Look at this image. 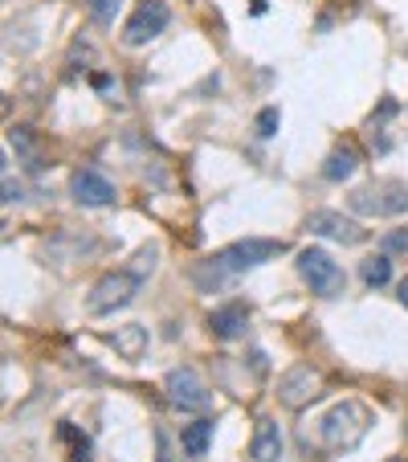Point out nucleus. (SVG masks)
<instances>
[{
    "instance_id": "obj_18",
    "label": "nucleus",
    "mask_w": 408,
    "mask_h": 462,
    "mask_svg": "<svg viewBox=\"0 0 408 462\" xmlns=\"http://www.w3.org/2000/svg\"><path fill=\"white\" fill-rule=\"evenodd\" d=\"M118 9H123V0H87V12L98 25H115Z\"/></svg>"
},
{
    "instance_id": "obj_20",
    "label": "nucleus",
    "mask_w": 408,
    "mask_h": 462,
    "mask_svg": "<svg viewBox=\"0 0 408 462\" xmlns=\"http://www.w3.org/2000/svg\"><path fill=\"white\" fill-rule=\"evenodd\" d=\"M62 438H70V442H74V458H70V462H87L90 442H87V438H78V434H74V426H70V421H65V426H62Z\"/></svg>"
},
{
    "instance_id": "obj_1",
    "label": "nucleus",
    "mask_w": 408,
    "mask_h": 462,
    "mask_svg": "<svg viewBox=\"0 0 408 462\" xmlns=\"http://www.w3.org/2000/svg\"><path fill=\"white\" fill-rule=\"evenodd\" d=\"M282 250H286V242H269V237H246V242H233V246L216 250L213 258L196 266V282H200L204 290L221 287V282H229L233 274H241V270L278 258Z\"/></svg>"
},
{
    "instance_id": "obj_9",
    "label": "nucleus",
    "mask_w": 408,
    "mask_h": 462,
    "mask_svg": "<svg viewBox=\"0 0 408 462\" xmlns=\"http://www.w3.org/2000/svg\"><path fill=\"white\" fill-rule=\"evenodd\" d=\"M70 196L87 209H102V204H115V184L98 168H82V173L70 176Z\"/></svg>"
},
{
    "instance_id": "obj_2",
    "label": "nucleus",
    "mask_w": 408,
    "mask_h": 462,
    "mask_svg": "<svg viewBox=\"0 0 408 462\" xmlns=\"http://www.w3.org/2000/svg\"><path fill=\"white\" fill-rule=\"evenodd\" d=\"M367 426H372V413H367L359 401H344V405H335L331 413L319 421V434L331 450H351V446H359Z\"/></svg>"
},
{
    "instance_id": "obj_14",
    "label": "nucleus",
    "mask_w": 408,
    "mask_h": 462,
    "mask_svg": "<svg viewBox=\"0 0 408 462\" xmlns=\"http://www.w3.org/2000/svg\"><path fill=\"white\" fill-rule=\"evenodd\" d=\"M355 168H359V156H355V148H335L331 156H327V164H322V176L339 184V181H347Z\"/></svg>"
},
{
    "instance_id": "obj_12",
    "label": "nucleus",
    "mask_w": 408,
    "mask_h": 462,
    "mask_svg": "<svg viewBox=\"0 0 408 462\" xmlns=\"http://www.w3.org/2000/svg\"><path fill=\"white\" fill-rule=\"evenodd\" d=\"M253 462H278L282 458V430L274 418L258 421V434H253V446H249Z\"/></svg>"
},
{
    "instance_id": "obj_6",
    "label": "nucleus",
    "mask_w": 408,
    "mask_h": 462,
    "mask_svg": "<svg viewBox=\"0 0 408 462\" xmlns=\"http://www.w3.org/2000/svg\"><path fill=\"white\" fill-rule=\"evenodd\" d=\"M163 389H168V397H172L176 409H193V413L213 409V393H208V385H204L193 368H172L168 381H163Z\"/></svg>"
},
{
    "instance_id": "obj_17",
    "label": "nucleus",
    "mask_w": 408,
    "mask_h": 462,
    "mask_svg": "<svg viewBox=\"0 0 408 462\" xmlns=\"http://www.w3.org/2000/svg\"><path fill=\"white\" fill-rule=\"evenodd\" d=\"M404 209H408L404 184H384V189H380V213H404Z\"/></svg>"
},
{
    "instance_id": "obj_13",
    "label": "nucleus",
    "mask_w": 408,
    "mask_h": 462,
    "mask_svg": "<svg viewBox=\"0 0 408 462\" xmlns=\"http://www.w3.org/2000/svg\"><path fill=\"white\" fill-rule=\"evenodd\" d=\"M180 446H184V454L204 458V454H208V446H213V421L200 418V421H193V426H184Z\"/></svg>"
},
{
    "instance_id": "obj_15",
    "label": "nucleus",
    "mask_w": 408,
    "mask_h": 462,
    "mask_svg": "<svg viewBox=\"0 0 408 462\" xmlns=\"http://www.w3.org/2000/svg\"><path fill=\"white\" fill-rule=\"evenodd\" d=\"M359 279L367 282V287H388V279H392V258L388 254H376V258H364V266H359Z\"/></svg>"
},
{
    "instance_id": "obj_8",
    "label": "nucleus",
    "mask_w": 408,
    "mask_h": 462,
    "mask_svg": "<svg viewBox=\"0 0 408 462\" xmlns=\"http://www.w3.org/2000/svg\"><path fill=\"white\" fill-rule=\"evenodd\" d=\"M319 389H322V376L314 373L311 365H298L278 381V397H282V405L286 409H302L306 401L319 397Z\"/></svg>"
},
{
    "instance_id": "obj_21",
    "label": "nucleus",
    "mask_w": 408,
    "mask_h": 462,
    "mask_svg": "<svg viewBox=\"0 0 408 462\" xmlns=\"http://www.w3.org/2000/svg\"><path fill=\"white\" fill-rule=\"evenodd\" d=\"M392 250H408V229H392V234H384V254H392Z\"/></svg>"
},
{
    "instance_id": "obj_22",
    "label": "nucleus",
    "mask_w": 408,
    "mask_h": 462,
    "mask_svg": "<svg viewBox=\"0 0 408 462\" xmlns=\"http://www.w3.org/2000/svg\"><path fill=\"white\" fill-rule=\"evenodd\" d=\"M4 201H21V189L12 184V176H4Z\"/></svg>"
},
{
    "instance_id": "obj_10",
    "label": "nucleus",
    "mask_w": 408,
    "mask_h": 462,
    "mask_svg": "<svg viewBox=\"0 0 408 462\" xmlns=\"http://www.w3.org/2000/svg\"><path fill=\"white\" fill-rule=\"evenodd\" d=\"M246 327H249L246 303H225V307H216V312L208 315V332H213L216 340H237V335H246Z\"/></svg>"
},
{
    "instance_id": "obj_11",
    "label": "nucleus",
    "mask_w": 408,
    "mask_h": 462,
    "mask_svg": "<svg viewBox=\"0 0 408 462\" xmlns=\"http://www.w3.org/2000/svg\"><path fill=\"white\" fill-rule=\"evenodd\" d=\"M107 340H110V348H115L123 360H143V352H147V344H151V335H147V327H143V323L115 327Z\"/></svg>"
},
{
    "instance_id": "obj_16",
    "label": "nucleus",
    "mask_w": 408,
    "mask_h": 462,
    "mask_svg": "<svg viewBox=\"0 0 408 462\" xmlns=\"http://www.w3.org/2000/svg\"><path fill=\"white\" fill-rule=\"evenodd\" d=\"M9 140H12V148H17V151L25 156V168H29V173H42V168H45V164H42V151H37V143H33L29 131L17 127V131L9 135Z\"/></svg>"
},
{
    "instance_id": "obj_19",
    "label": "nucleus",
    "mask_w": 408,
    "mask_h": 462,
    "mask_svg": "<svg viewBox=\"0 0 408 462\" xmlns=\"http://www.w3.org/2000/svg\"><path fill=\"white\" fill-rule=\"evenodd\" d=\"M278 123H282L278 107H266V111H261V115H258V135H261V140H269V135L278 131Z\"/></svg>"
},
{
    "instance_id": "obj_24",
    "label": "nucleus",
    "mask_w": 408,
    "mask_h": 462,
    "mask_svg": "<svg viewBox=\"0 0 408 462\" xmlns=\"http://www.w3.org/2000/svg\"><path fill=\"white\" fill-rule=\"evenodd\" d=\"M388 462H408V458H388Z\"/></svg>"
},
{
    "instance_id": "obj_23",
    "label": "nucleus",
    "mask_w": 408,
    "mask_h": 462,
    "mask_svg": "<svg viewBox=\"0 0 408 462\" xmlns=\"http://www.w3.org/2000/svg\"><path fill=\"white\" fill-rule=\"evenodd\" d=\"M400 303H404V307H408V279L400 282Z\"/></svg>"
},
{
    "instance_id": "obj_5",
    "label": "nucleus",
    "mask_w": 408,
    "mask_h": 462,
    "mask_svg": "<svg viewBox=\"0 0 408 462\" xmlns=\"http://www.w3.org/2000/svg\"><path fill=\"white\" fill-rule=\"evenodd\" d=\"M168 21H172V12H168V4H163V0H140V9L131 12L127 29H123V45L140 50V45L155 42V37L168 29Z\"/></svg>"
},
{
    "instance_id": "obj_3",
    "label": "nucleus",
    "mask_w": 408,
    "mask_h": 462,
    "mask_svg": "<svg viewBox=\"0 0 408 462\" xmlns=\"http://www.w3.org/2000/svg\"><path fill=\"white\" fill-rule=\"evenodd\" d=\"M298 274H302V282H306L314 295H327V299L344 295V287H347L344 266H339L327 250H314V246L298 254Z\"/></svg>"
},
{
    "instance_id": "obj_4",
    "label": "nucleus",
    "mask_w": 408,
    "mask_h": 462,
    "mask_svg": "<svg viewBox=\"0 0 408 462\" xmlns=\"http://www.w3.org/2000/svg\"><path fill=\"white\" fill-rule=\"evenodd\" d=\"M135 295H140V274L115 270V274H102V279L94 282V290H90V299H87V312L110 315V312H118V307H127Z\"/></svg>"
},
{
    "instance_id": "obj_7",
    "label": "nucleus",
    "mask_w": 408,
    "mask_h": 462,
    "mask_svg": "<svg viewBox=\"0 0 408 462\" xmlns=\"http://www.w3.org/2000/svg\"><path fill=\"white\" fill-rule=\"evenodd\" d=\"M306 229L319 237H331V242H344V246H359L367 237V229H359L351 217L335 213V209H314V213L306 217Z\"/></svg>"
}]
</instances>
